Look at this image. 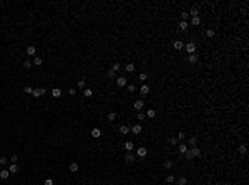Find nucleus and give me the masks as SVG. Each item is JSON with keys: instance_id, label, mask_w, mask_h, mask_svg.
Listing matches in <instances>:
<instances>
[{"instance_id": "36", "label": "nucleus", "mask_w": 249, "mask_h": 185, "mask_svg": "<svg viewBox=\"0 0 249 185\" xmlns=\"http://www.w3.org/2000/svg\"><path fill=\"white\" fill-rule=\"evenodd\" d=\"M136 117H138L139 121H144V119H146V114H144V112H141V111H139V112H138V116H136Z\"/></svg>"}, {"instance_id": "42", "label": "nucleus", "mask_w": 249, "mask_h": 185, "mask_svg": "<svg viewBox=\"0 0 249 185\" xmlns=\"http://www.w3.org/2000/svg\"><path fill=\"white\" fill-rule=\"evenodd\" d=\"M126 88H128V91H130V92H135V89H136L135 84H126Z\"/></svg>"}, {"instance_id": "21", "label": "nucleus", "mask_w": 249, "mask_h": 185, "mask_svg": "<svg viewBox=\"0 0 249 185\" xmlns=\"http://www.w3.org/2000/svg\"><path fill=\"white\" fill-rule=\"evenodd\" d=\"M133 147H135V144H133L131 141H128L126 144H125V149H126L128 152H133Z\"/></svg>"}, {"instance_id": "8", "label": "nucleus", "mask_w": 249, "mask_h": 185, "mask_svg": "<svg viewBox=\"0 0 249 185\" xmlns=\"http://www.w3.org/2000/svg\"><path fill=\"white\" fill-rule=\"evenodd\" d=\"M136 154H138V157H146V154H148V150H146V147H138V150H136Z\"/></svg>"}, {"instance_id": "24", "label": "nucleus", "mask_w": 249, "mask_h": 185, "mask_svg": "<svg viewBox=\"0 0 249 185\" xmlns=\"http://www.w3.org/2000/svg\"><path fill=\"white\" fill-rule=\"evenodd\" d=\"M146 116H148L149 119H153V117L156 116V111L155 109H148V111H146Z\"/></svg>"}, {"instance_id": "4", "label": "nucleus", "mask_w": 249, "mask_h": 185, "mask_svg": "<svg viewBox=\"0 0 249 185\" xmlns=\"http://www.w3.org/2000/svg\"><path fill=\"white\" fill-rule=\"evenodd\" d=\"M133 108L136 109V111H141V109L144 108V101H143V99H138V101H135V104H133Z\"/></svg>"}, {"instance_id": "10", "label": "nucleus", "mask_w": 249, "mask_h": 185, "mask_svg": "<svg viewBox=\"0 0 249 185\" xmlns=\"http://www.w3.org/2000/svg\"><path fill=\"white\" fill-rule=\"evenodd\" d=\"M130 131H131L133 134H139V132L143 131V127H141V126H139V124H135V126H133V127H131V129H130Z\"/></svg>"}, {"instance_id": "18", "label": "nucleus", "mask_w": 249, "mask_h": 185, "mask_svg": "<svg viewBox=\"0 0 249 185\" xmlns=\"http://www.w3.org/2000/svg\"><path fill=\"white\" fill-rule=\"evenodd\" d=\"M8 172H10V174H17V172H18V165H17V164H10Z\"/></svg>"}, {"instance_id": "23", "label": "nucleus", "mask_w": 249, "mask_h": 185, "mask_svg": "<svg viewBox=\"0 0 249 185\" xmlns=\"http://www.w3.org/2000/svg\"><path fill=\"white\" fill-rule=\"evenodd\" d=\"M196 142H198V139H196V137H194V136H191V137H189V139H188V146L194 147V146H196Z\"/></svg>"}, {"instance_id": "26", "label": "nucleus", "mask_w": 249, "mask_h": 185, "mask_svg": "<svg viewBox=\"0 0 249 185\" xmlns=\"http://www.w3.org/2000/svg\"><path fill=\"white\" fill-rule=\"evenodd\" d=\"M246 152H248V147H246V144H241V146H239V154H243V155H244Z\"/></svg>"}, {"instance_id": "16", "label": "nucleus", "mask_w": 249, "mask_h": 185, "mask_svg": "<svg viewBox=\"0 0 249 185\" xmlns=\"http://www.w3.org/2000/svg\"><path fill=\"white\" fill-rule=\"evenodd\" d=\"M90 134H91V137H100V136H101V131H100L98 127H93Z\"/></svg>"}, {"instance_id": "33", "label": "nucleus", "mask_w": 249, "mask_h": 185, "mask_svg": "<svg viewBox=\"0 0 249 185\" xmlns=\"http://www.w3.org/2000/svg\"><path fill=\"white\" fill-rule=\"evenodd\" d=\"M184 155H186V159H188V160H193V154H191V150H189V149H188V150H186V152H184Z\"/></svg>"}, {"instance_id": "7", "label": "nucleus", "mask_w": 249, "mask_h": 185, "mask_svg": "<svg viewBox=\"0 0 249 185\" xmlns=\"http://www.w3.org/2000/svg\"><path fill=\"white\" fill-rule=\"evenodd\" d=\"M8 177H10V172H8V169L0 170V179H2V180H7Z\"/></svg>"}, {"instance_id": "41", "label": "nucleus", "mask_w": 249, "mask_h": 185, "mask_svg": "<svg viewBox=\"0 0 249 185\" xmlns=\"http://www.w3.org/2000/svg\"><path fill=\"white\" fill-rule=\"evenodd\" d=\"M120 68H121V66H120V63H115V65L111 66V70L115 71V73H116V71H118V70H120Z\"/></svg>"}, {"instance_id": "3", "label": "nucleus", "mask_w": 249, "mask_h": 185, "mask_svg": "<svg viewBox=\"0 0 249 185\" xmlns=\"http://www.w3.org/2000/svg\"><path fill=\"white\" fill-rule=\"evenodd\" d=\"M35 98H42L45 94V88H37V89H33V92H32Z\"/></svg>"}, {"instance_id": "32", "label": "nucleus", "mask_w": 249, "mask_h": 185, "mask_svg": "<svg viewBox=\"0 0 249 185\" xmlns=\"http://www.w3.org/2000/svg\"><path fill=\"white\" fill-rule=\"evenodd\" d=\"M186 182H188L186 177H179V179H178V185H186Z\"/></svg>"}, {"instance_id": "12", "label": "nucleus", "mask_w": 249, "mask_h": 185, "mask_svg": "<svg viewBox=\"0 0 249 185\" xmlns=\"http://www.w3.org/2000/svg\"><path fill=\"white\" fill-rule=\"evenodd\" d=\"M133 160H135V155H133V152H128L126 155H125V162H126V164H131Z\"/></svg>"}, {"instance_id": "29", "label": "nucleus", "mask_w": 249, "mask_h": 185, "mask_svg": "<svg viewBox=\"0 0 249 185\" xmlns=\"http://www.w3.org/2000/svg\"><path fill=\"white\" fill-rule=\"evenodd\" d=\"M206 37H208V38L214 37V30H213V28H208V30H206Z\"/></svg>"}, {"instance_id": "28", "label": "nucleus", "mask_w": 249, "mask_h": 185, "mask_svg": "<svg viewBox=\"0 0 249 185\" xmlns=\"http://www.w3.org/2000/svg\"><path fill=\"white\" fill-rule=\"evenodd\" d=\"M188 27H189V23H188V22H183V20L179 22V28H181V30H186Z\"/></svg>"}, {"instance_id": "46", "label": "nucleus", "mask_w": 249, "mask_h": 185, "mask_svg": "<svg viewBox=\"0 0 249 185\" xmlns=\"http://www.w3.org/2000/svg\"><path fill=\"white\" fill-rule=\"evenodd\" d=\"M169 144H171V146H176V144H178V139H176V137H171V139H169Z\"/></svg>"}, {"instance_id": "2", "label": "nucleus", "mask_w": 249, "mask_h": 185, "mask_svg": "<svg viewBox=\"0 0 249 185\" xmlns=\"http://www.w3.org/2000/svg\"><path fill=\"white\" fill-rule=\"evenodd\" d=\"M126 84H128V81H126L125 76H118L116 78V86L118 88H123V86H126Z\"/></svg>"}, {"instance_id": "5", "label": "nucleus", "mask_w": 249, "mask_h": 185, "mask_svg": "<svg viewBox=\"0 0 249 185\" xmlns=\"http://www.w3.org/2000/svg\"><path fill=\"white\" fill-rule=\"evenodd\" d=\"M173 48L174 50H183L184 48V43H183L181 40H174V41H173Z\"/></svg>"}, {"instance_id": "27", "label": "nucleus", "mask_w": 249, "mask_h": 185, "mask_svg": "<svg viewBox=\"0 0 249 185\" xmlns=\"http://www.w3.org/2000/svg\"><path fill=\"white\" fill-rule=\"evenodd\" d=\"M106 117H108V121H111V122H113V121L116 119V112H113V111H111V112H108V116H106Z\"/></svg>"}, {"instance_id": "49", "label": "nucleus", "mask_w": 249, "mask_h": 185, "mask_svg": "<svg viewBox=\"0 0 249 185\" xmlns=\"http://www.w3.org/2000/svg\"><path fill=\"white\" fill-rule=\"evenodd\" d=\"M68 94H70V96H75V94H77V89H73V88L68 89Z\"/></svg>"}, {"instance_id": "45", "label": "nucleus", "mask_w": 249, "mask_h": 185, "mask_svg": "<svg viewBox=\"0 0 249 185\" xmlns=\"http://www.w3.org/2000/svg\"><path fill=\"white\" fill-rule=\"evenodd\" d=\"M7 162H8V159H7V157H0V165H5Z\"/></svg>"}, {"instance_id": "22", "label": "nucleus", "mask_w": 249, "mask_h": 185, "mask_svg": "<svg viewBox=\"0 0 249 185\" xmlns=\"http://www.w3.org/2000/svg\"><path fill=\"white\" fill-rule=\"evenodd\" d=\"M135 68H136V66L133 65V63H128V65H125V70H126L128 73H133V71H135Z\"/></svg>"}, {"instance_id": "44", "label": "nucleus", "mask_w": 249, "mask_h": 185, "mask_svg": "<svg viewBox=\"0 0 249 185\" xmlns=\"http://www.w3.org/2000/svg\"><path fill=\"white\" fill-rule=\"evenodd\" d=\"M146 78H148V76H146V73H141V74H139V81H146Z\"/></svg>"}, {"instance_id": "50", "label": "nucleus", "mask_w": 249, "mask_h": 185, "mask_svg": "<svg viewBox=\"0 0 249 185\" xmlns=\"http://www.w3.org/2000/svg\"><path fill=\"white\" fill-rule=\"evenodd\" d=\"M10 160H12V164H17V160H18V157H17V155H13V157H12Z\"/></svg>"}, {"instance_id": "37", "label": "nucleus", "mask_w": 249, "mask_h": 185, "mask_svg": "<svg viewBox=\"0 0 249 185\" xmlns=\"http://www.w3.org/2000/svg\"><path fill=\"white\" fill-rule=\"evenodd\" d=\"M78 88H80V89H85V79H78Z\"/></svg>"}, {"instance_id": "9", "label": "nucleus", "mask_w": 249, "mask_h": 185, "mask_svg": "<svg viewBox=\"0 0 249 185\" xmlns=\"http://www.w3.org/2000/svg\"><path fill=\"white\" fill-rule=\"evenodd\" d=\"M189 150H191V154H193V157H199V155H201V149H199V147H196V146L191 147Z\"/></svg>"}, {"instance_id": "13", "label": "nucleus", "mask_w": 249, "mask_h": 185, "mask_svg": "<svg viewBox=\"0 0 249 185\" xmlns=\"http://www.w3.org/2000/svg\"><path fill=\"white\" fill-rule=\"evenodd\" d=\"M83 96H85V98H91V96H93V89L85 88V89H83Z\"/></svg>"}, {"instance_id": "34", "label": "nucleus", "mask_w": 249, "mask_h": 185, "mask_svg": "<svg viewBox=\"0 0 249 185\" xmlns=\"http://www.w3.org/2000/svg\"><path fill=\"white\" fill-rule=\"evenodd\" d=\"M106 76H108V78H115V76H116V73H115L113 70H108V71H106Z\"/></svg>"}, {"instance_id": "31", "label": "nucleus", "mask_w": 249, "mask_h": 185, "mask_svg": "<svg viewBox=\"0 0 249 185\" xmlns=\"http://www.w3.org/2000/svg\"><path fill=\"white\" fill-rule=\"evenodd\" d=\"M178 150H179V152H181V154H184V152H186V150H188V147H186V144H181V146L178 147Z\"/></svg>"}, {"instance_id": "17", "label": "nucleus", "mask_w": 249, "mask_h": 185, "mask_svg": "<svg viewBox=\"0 0 249 185\" xmlns=\"http://www.w3.org/2000/svg\"><path fill=\"white\" fill-rule=\"evenodd\" d=\"M188 61H189V63H191V65H194V63H198V55H189V56H188Z\"/></svg>"}, {"instance_id": "1", "label": "nucleus", "mask_w": 249, "mask_h": 185, "mask_svg": "<svg viewBox=\"0 0 249 185\" xmlns=\"http://www.w3.org/2000/svg\"><path fill=\"white\" fill-rule=\"evenodd\" d=\"M186 53H189V55H193L194 51H196V43L194 41H189V43H186Z\"/></svg>"}, {"instance_id": "48", "label": "nucleus", "mask_w": 249, "mask_h": 185, "mask_svg": "<svg viewBox=\"0 0 249 185\" xmlns=\"http://www.w3.org/2000/svg\"><path fill=\"white\" fill-rule=\"evenodd\" d=\"M43 185H53V179H47Z\"/></svg>"}, {"instance_id": "30", "label": "nucleus", "mask_w": 249, "mask_h": 185, "mask_svg": "<svg viewBox=\"0 0 249 185\" xmlns=\"http://www.w3.org/2000/svg\"><path fill=\"white\" fill-rule=\"evenodd\" d=\"M42 63H43V60H42L40 56H35V58H33V65H42Z\"/></svg>"}, {"instance_id": "38", "label": "nucleus", "mask_w": 249, "mask_h": 185, "mask_svg": "<svg viewBox=\"0 0 249 185\" xmlns=\"http://www.w3.org/2000/svg\"><path fill=\"white\" fill-rule=\"evenodd\" d=\"M23 92H27V94H32V92H33V89H32L30 86H25V88H23Z\"/></svg>"}, {"instance_id": "43", "label": "nucleus", "mask_w": 249, "mask_h": 185, "mask_svg": "<svg viewBox=\"0 0 249 185\" xmlns=\"http://www.w3.org/2000/svg\"><path fill=\"white\" fill-rule=\"evenodd\" d=\"M166 182H168V184H173V182H174V177H173V175H168V177H166Z\"/></svg>"}, {"instance_id": "20", "label": "nucleus", "mask_w": 249, "mask_h": 185, "mask_svg": "<svg viewBox=\"0 0 249 185\" xmlns=\"http://www.w3.org/2000/svg\"><path fill=\"white\" fill-rule=\"evenodd\" d=\"M199 23H201V18H199V17H193V18H191V25H193V27H198Z\"/></svg>"}, {"instance_id": "14", "label": "nucleus", "mask_w": 249, "mask_h": 185, "mask_svg": "<svg viewBox=\"0 0 249 185\" xmlns=\"http://www.w3.org/2000/svg\"><path fill=\"white\" fill-rule=\"evenodd\" d=\"M78 169H80V165H78L77 162H72V164H70V167H68L70 172H78Z\"/></svg>"}, {"instance_id": "11", "label": "nucleus", "mask_w": 249, "mask_h": 185, "mask_svg": "<svg viewBox=\"0 0 249 185\" xmlns=\"http://www.w3.org/2000/svg\"><path fill=\"white\" fill-rule=\"evenodd\" d=\"M52 96H53V98H60L61 96V89L60 88H53V89H52Z\"/></svg>"}, {"instance_id": "19", "label": "nucleus", "mask_w": 249, "mask_h": 185, "mask_svg": "<svg viewBox=\"0 0 249 185\" xmlns=\"http://www.w3.org/2000/svg\"><path fill=\"white\" fill-rule=\"evenodd\" d=\"M120 134H123V136L130 134V127H128V126H121V127H120Z\"/></svg>"}, {"instance_id": "6", "label": "nucleus", "mask_w": 249, "mask_h": 185, "mask_svg": "<svg viewBox=\"0 0 249 185\" xmlns=\"http://www.w3.org/2000/svg\"><path fill=\"white\" fill-rule=\"evenodd\" d=\"M139 94H141V96H146V94H149V86H148V84H143V86L139 88Z\"/></svg>"}, {"instance_id": "47", "label": "nucleus", "mask_w": 249, "mask_h": 185, "mask_svg": "<svg viewBox=\"0 0 249 185\" xmlns=\"http://www.w3.org/2000/svg\"><path fill=\"white\" fill-rule=\"evenodd\" d=\"M32 65H33L32 61H25V63H23V66H25L27 70H28V68H32Z\"/></svg>"}, {"instance_id": "40", "label": "nucleus", "mask_w": 249, "mask_h": 185, "mask_svg": "<svg viewBox=\"0 0 249 185\" xmlns=\"http://www.w3.org/2000/svg\"><path fill=\"white\" fill-rule=\"evenodd\" d=\"M176 139L183 141V139H186V134H184V132H178V137H176Z\"/></svg>"}, {"instance_id": "35", "label": "nucleus", "mask_w": 249, "mask_h": 185, "mask_svg": "<svg viewBox=\"0 0 249 185\" xmlns=\"http://www.w3.org/2000/svg\"><path fill=\"white\" fill-rule=\"evenodd\" d=\"M189 15H191V17H199V12H198V8H193V10L189 12Z\"/></svg>"}, {"instance_id": "15", "label": "nucleus", "mask_w": 249, "mask_h": 185, "mask_svg": "<svg viewBox=\"0 0 249 185\" xmlns=\"http://www.w3.org/2000/svg\"><path fill=\"white\" fill-rule=\"evenodd\" d=\"M35 53H37V48L35 46H27V55H30V56H35Z\"/></svg>"}, {"instance_id": "39", "label": "nucleus", "mask_w": 249, "mask_h": 185, "mask_svg": "<svg viewBox=\"0 0 249 185\" xmlns=\"http://www.w3.org/2000/svg\"><path fill=\"white\" fill-rule=\"evenodd\" d=\"M188 17H189V13H186V12H183V13H181L183 22H188Z\"/></svg>"}, {"instance_id": "25", "label": "nucleus", "mask_w": 249, "mask_h": 185, "mask_svg": "<svg viewBox=\"0 0 249 185\" xmlns=\"http://www.w3.org/2000/svg\"><path fill=\"white\" fill-rule=\"evenodd\" d=\"M163 167H165V169H171L173 167V160H169V159L165 160V162H163Z\"/></svg>"}]
</instances>
